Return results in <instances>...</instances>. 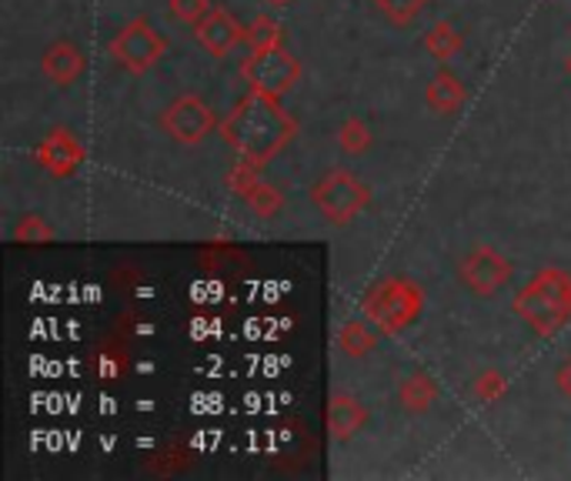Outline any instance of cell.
Listing matches in <instances>:
<instances>
[{"label": "cell", "instance_id": "obj_1", "mask_svg": "<svg viewBox=\"0 0 571 481\" xmlns=\"http://www.w3.org/2000/svg\"><path fill=\"white\" fill-rule=\"evenodd\" d=\"M218 131L241 161L264 168L298 138V121L284 111L281 98L248 91Z\"/></svg>", "mask_w": 571, "mask_h": 481}, {"label": "cell", "instance_id": "obj_2", "mask_svg": "<svg viewBox=\"0 0 571 481\" xmlns=\"http://www.w3.org/2000/svg\"><path fill=\"white\" fill-rule=\"evenodd\" d=\"M511 311L538 338H554L571 321V274L554 264L534 271L511 298Z\"/></svg>", "mask_w": 571, "mask_h": 481}, {"label": "cell", "instance_id": "obj_3", "mask_svg": "<svg viewBox=\"0 0 571 481\" xmlns=\"http://www.w3.org/2000/svg\"><path fill=\"white\" fill-rule=\"evenodd\" d=\"M421 311H424V291L418 281L404 274H388L374 281L361 298V314L381 334H401L421 318Z\"/></svg>", "mask_w": 571, "mask_h": 481}, {"label": "cell", "instance_id": "obj_4", "mask_svg": "<svg viewBox=\"0 0 571 481\" xmlns=\"http://www.w3.org/2000/svg\"><path fill=\"white\" fill-rule=\"evenodd\" d=\"M311 204L321 211V218L328 224L341 228V224H351L371 204V191L358 174L334 168L311 188Z\"/></svg>", "mask_w": 571, "mask_h": 481}, {"label": "cell", "instance_id": "obj_5", "mask_svg": "<svg viewBox=\"0 0 571 481\" xmlns=\"http://www.w3.org/2000/svg\"><path fill=\"white\" fill-rule=\"evenodd\" d=\"M241 81L251 88V91H261V94H274V98H284L298 88L301 81V61L284 48H264V51H251L241 68H238Z\"/></svg>", "mask_w": 571, "mask_h": 481}, {"label": "cell", "instance_id": "obj_6", "mask_svg": "<svg viewBox=\"0 0 571 481\" xmlns=\"http://www.w3.org/2000/svg\"><path fill=\"white\" fill-rule=\"evenodd\" d=\"M108 54L128 71V74H148L151 68L161 64V58L168 54V38L161 31H154V24L148 18H134L131 24H124L111 44Z\"/></svg>", "mask_w": 571, "mask_h": 481}, {"label": "cell", "instance_id": "obj_7", "mask_svg": "<svg viewBox=\"0 0 571 481\" xmlns=\"http://www.w3.org/2000/svg\"><path fill=\"white\" fill-rule=\"evenodd\" d=\"M214 128H221V121L214 118L211 104L201 94H181L174 98L164 111H161V131L174 141V144H201L208 134H214Z\"/></svg>", "mask_w": 571, "mask_h": 481}, {"label": "cell", "instance_id": "obj_8", "mask_svg": "<svg viewBox=\"0 0 571 481\" xmlns=\"http://www.w3.org/2000/svg\"><path fill=\"white\" fill-rule=\"evenodd\" d=\"M511 261L491 244H474L458 261V278L474 298H494L511 281Z\"/></svg>", "mask_w": 571, "mask_h": 481}, {"label": "cell", "instance_id": "obj_9", "mask_svg": "<svg viewBox=\"0 0 571 481\" xmlns=\"http://www.w3.org/2000/svg\"><path fill=\"white\" fill-rule=\"evenodd\" d=\"M228 188L258 214V218H278L281 208H284V198L274 184H268L261 178V168L251 164V161H241L228 171Z\"/></svg>", "mask_w": 571, "mask_h": 481}, {"label": "cell", "instance_id": "obj_10", "mask_svg": "<svg viewBox=\"0 0 571 481\" xmlns=\"http://www.w3.org/2000/svg\"><path fill=\"white\" fill-rule=\"evenodd\" d=\"M84 161H88V148L78 141V134L71 128H54L38 144V164L58 181L74 178L84 168Z\"/></svg>", "mask_w": 571, "mask_h": 481}, {"label": "cell", "instance_id": "obj_11", "mask_svg": "<svg viewBox=\"0 0 571 481\" xmlns=\"http://www.w3.org/2000/svg\"><path fill=\"white\" fill-rule=\"evenodd\" d=\"M244 24L228 11V8H211L198 24H194V41L211 54V58H228L238 44H244Z\"/></svg>", "mask_w": 571, "mask_h": 481}, {"label": "cell", "instance_id": "obj_12", "mask_svg": "<svg viewBox=\"0 0 571 481\" xmlns=\"http://www.w3.org/2000/svg\"><path fill=\"white\" fill-rule=\"evenodd\" d=\"M88 71V54L84 48H78L74 41H54L44 58H41V74L54 84V88H71L81 74Z\"/></svg>", "mask_w": 571, "mask_h": 481}, {"label": "cell", "instance_id": "obj_13", "mask_svg": "<svg viewBox=\"0 0 571 481\" xmlns=\"http://www.w3.org/2000/svg\"><path fill=\"white\" fill-rule=\"evenodd\" d=\"M324 421H328L331 441H351V438L368 424V408H364L354 394L334 391V394L328 398V414H324Z\"/></svg>", "mask_w": 571, "mask_h": 481}, {"label": "cell", "instance_id": "obj_14", "mask_svg": "<svg viewBox=\"0 0 571 481\" xmlns=\"http://www.w3.org/2000/svg\"><path fill=\"white\" fill-rule=\"evenodd\" d=\"M424 101H428V108H431L434 114L448 118V114H454V111H461V108H464V101H468V88L461 84V78H458L454 71L441 68V71L428 81V88H424Z\"/></svg>", "mask_w": 571, "mask_h": 481}, {"label": "cell", "instance_id": "obj_15", "mask_svg": "<svg viewBox=\"0 0 571 481\" xmlns=\"http://www.w3.org/2000/svg\"><path fill=\"white\" fill-rule=\"evenodd\" d=\"M438 398H441V388H438V381H434L431 374H424V371H414V374H408V378L398 384V404H401L408 414H424L428 408L438 404Z\"/></svg>", "mask_w": 571, "mask_h": 481}, {"label": "cell", "instance_id": "obj_16", "mask_svg": "<svg viewBox=\"0 0 571 481\" xmlns=\"http://www.w3.org/2000/svg\"><path fill=\"white\" fill-rule=\"evenodd\" d=\"M421 44H424V51H428L438 64H448L451 58L461 54L464 38H461V31H458L451 21H438V24L421 38Z\"/></svg>", "mask_w": 571, "mask_h": 481}, {"label": "cell", "instance_id": "obj_17", "mask_svg": "<svg viewBox=\"0 0 571 481\" xmlns=\"http://www.w3.org/2000/svg\"><path fill=\"white\" fill-rule=\"evenodd\" d=\"M378 328L371 331L368 328V318L361 321V318H351V321H344L341 328H338V348L348 354V358H364V354H371L374 351V344H378Z\"/></svg>", "mask_w": 571, "mask_h": 481}, {"label": "cell", "instance_id": "obj_18", "mask_svg": "<svg viewBox=\"0 0 571 481\" xmlns=\"http://www.w3.org/2000/svg\"><path fill=\"white\" fill-rule=\"evenodd\" d=\"M244 44H248L251 51L278 48V44H284V31H281V24H278L274 18L258 14V18L248 24V31H244Z\"/></svg>", "mask_w": 571, "mask_h": 481}, {"label": "cell", "instance_id": "obj_19", "mask_svg": "<svg viewBox=\"0 0 571 481\" xmlns=\"http://www.w3.org/2000/svg\"><path fill=\"white\" fill-rule=\"evenodd\" d=\"M504 391H508V378L498 368H484L471 381V398L481 401V404H498L504 398Z\"/></svg>", "mask_w": 571, "mask_h": 481}, {"label": "cell", "instance_id": "obj_20", "mask_svg": "<svg viewBox=\"0 0 571 481\" xmlns=\"http://www.w3.org/2000/svg\"><path fill=\"white\" fill-rule=\"evenodd\" d=\"M371 4L394 24V28H411L418 14L431 4V0H371Z\"/></svg>", "mask_w": 571, "mask_h": 481}, {"label": "cell", "instance_id": "obj_21", "mask_svg": "<svg viewBox=\"0 0 571 481\" xmlns=\"http://www.w3.org/2000/svg\"><path fill=\"white\" fill-rule=\"evenodd\" d=\"M371 144H374V134H371L368 121L348 118V121L338 128V148H341L344 154H364Z\"/></svg>", "mask_w": 571, "mask_h": 481}, {"label": "cell", "instance_id": "obj_22", "mask_svg": "<svg viewBox=\"0 0 571 481\" xmlns=\"http://www.w3.org/2000/svg\"><path fill=\"white\" fill-rule=\"evenodd\" d=\"M14 241L18 244H51L54 241V228L41 218V214H24V218H18V224H14Z\"/></svg>", "mask_w": 571, "mask_h": 481}, {"label": "cell", "instance_id": "obj_23", "mask_svg": "<svg viewBox=\"0 0 571 481\" xmlns=\"http://www.w3.org/2000/svg\"><path fill=\"white\" fill-rule=\"evenodd\" d=\"M211 8H214L211 0H168L171 18H174V21H181V24H188V28H194V24H198Z\"/></svg>", "mask_w": 571, "mask_h": 481}, {"label": "cell", "instance_id": "obj_24", "mask_svg": "<svg viewBox=\"0 0 571 481\" xmlns=\"http://www.w3.org/2000/svg\"><path fill=\"white\" fill-rule=\"evenodd\" d=\"M554 388L571 401V358H564V361L558 364V371H554Z\"/></svg>", "mask_w": 571, "mask_h": 481}, {"label": "cell", "instance_id": "obj_25", "mask_svg": "<svg viewBox=\"0 0 571 481\" xmlns=\"http://www.w3.org/2000/svg\"><path fill=\"white\" fill-rule=\"evenodd\" d=\"M264 4H271V8H288L291 0H264Z\"/></svg>", "mask_w": 571, "mask_h": 481}, {"label": "cell", "instance_id": "obj_26", "mask_svg": "<svg viewBox=\"0 0 571 481\" xmlns=\"http://www.w3.org/2000/svg\"><path fill=\"white\" fill-rule=\"evenodd\" d=\"M564 68H568V74H571V58H568V64H564Z\"/></svg>", "mask_w": 571, "mask_h": 481}]
</instances>
